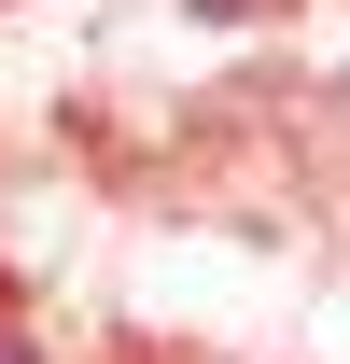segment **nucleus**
Instances as JSON below:
<instances>
[{
	"label": "nucleus",
	"instance_id": "2",
	"mask_svg": "<svg viewBox=\"0 0 350 364\" xmlns=\"http://www.w3.org/2000/svg\"><path fill=\"white\" fill-rule=\"evenodd\" d=\"M182 14H211V28H253V14H266V0H182Z\"/></svg>",
	"mask_w": 350,
	"mask_h": 364
},
{
	"label": "nucleus",
	"instance_id": "1",
	"mask_svg": "<svg viewBox=\"0 0 350 364\" xmlns=\"http://www.w3.org/2000/svg\"><path fill=\"white\" fill-rule=\"evenodd\" d=\"M0 364H56V350H43V336H28L14 309H0Z\"/></svg>",
	"mask_w": 350,
	"mask_h": 364
}]
</instances>
